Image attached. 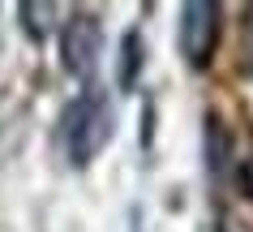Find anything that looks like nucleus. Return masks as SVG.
<instances>
[{
	"instance_id": "1",
	"label": "nucleus",
	"mask_w": 253,
	"mask_h": 232,
	"mask_svg": "<svg viewBox=\"0 0 253 232\" xmlns=\"http://www.w3.org/2000/svg\"><path fill=\"white\" fill-rule=\"evenodd\" d=\"M116 134V112L107 103L103 86H86L73 103L65 108V121H60V142H65V159L73 168H90L99 159V150L112 142Z\"/></svg>"
},
{
	"instance_id": "2",
	"label": "nucleus",
	"mask_w": 253,
	"mask_h": 232,
	"mask_svg": "<svg viewBox=\"0 0 253 232\" xmlns=\"http://www.w3.org/2000/svg\"><path fill=\"white\" fill-rule=\"evenodd\" d=\"M219 35H223V9L214 0H189L180 4V22H176V52L189 69H211L219 52Z\"/></svg>"
},
{
	"instance_id": "3",
	"label": "nucleus",
	"mask_w": 253,
	"mask_h": 232,
	"mask_svg": "<svg viewBox=\"0 0 253 232\" xmlns=\"http://www.w3.org/2000/svg\"><path fill=\"white\" fill-rule=\"evenodd\" d=\"M99 56H103V22H99V13L73 9V17L60 26V65H65V73L90 86Z\"/></svg>"
},
{
	"instance_id": "4",
	"label": "nucleus",
	"mask_w": 253,
	"mask_h": 232,
	"mask_svg": "<svg viewBox=\"0 0 253 232\" xmlns=\"http://www.w3.org/2000/svg\"><path fill=\"white\" fill-rule=\"evenodd\" d=\"M142 69H146V39H142L137 26H129L125 35H120V43H116V86L125 91V95L137 91Z\"/></svg>"
},
{
	"instance_id": "5",
	"label": "nucleus",
	"mask_w": 253,
	"mask_h": 232,
	"mask_svg": "<svg viewBox=\"0 0 253 232\" xmlns=\"http://www.w3.org/2000/svg\"><path fill=\"white\" fill-rule=\"evenodd\" d=\"M232 164V142H227V125L219 112L206 116V172L211 177H223V168Z\"/></svg>"
},
{
	"instance_id": "6",
	"label": "nucleus",
	"mask_w": 253,
	"mask_h": 232,
	"mask_svg": "<svg viewBox=\"0 0 253 232\" xmlns=\"http://www.w3.org/2000/svg\"><path fill=\"white\" fill-rule=\"evenodd\" d=\"M17 17H22V30H26V39H30V43H43V39H52L60 9H56V4H47V0H43V4L26 0V4H17Z\"/></svg>"
},
{
	"instance_id": "7",
	"label": "nucleus",
	"mask_w": 253,
	"mask_h": 232,
	"mask_svg": "<svg viewBox=\"0 0 253 232\" xmlns=\"http://www.w3.org/2000/svg\"><path fill=\"white\" fill-rule=\"evenodd\" d=\"M214 232H253V219L245 211H236V206H223L219 219H214Z\"/></svg>"
},
{
	"instance_id": "8",
	"label": "nucleus",
	"mask_w": 253,
	"mask_h": 232,
	"mask_svg": "<svg viewBox=\"0 0 253 232\" xmlns=\"http://www.w3.org/2000/svg\"><path fill=\"white\" fill-rule=\"evenodd\" d=\"M240 185H245V193H249V202H253V146L240 159Z\"/></svg>"
},
{
	"instance_id": "9",
	"label": "nucleus",
	"mask_w": 253,
	"mask_h": 232,
	"mask_svg": "<svg viewBox=\"0 0 253 232\" xmlns=\"http://www.w3.org/2000/svg\"><path fill=\"white\" fill-rule=\"evenodd\" d=\"M129 232H146V224H142V215H137V211H133V228H129Z\"/></svg>"
}]
</instances>
